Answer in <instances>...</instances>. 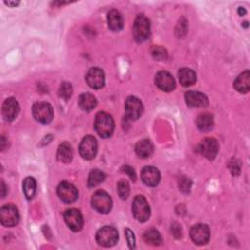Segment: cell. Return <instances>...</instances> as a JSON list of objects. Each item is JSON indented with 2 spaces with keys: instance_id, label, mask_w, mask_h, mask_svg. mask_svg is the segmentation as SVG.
<instances>
[{
  "instance_id": "52a82bcc",
  "label": "cell",
  "mask_w": 250,
  "mask_h": 250,
  "mask_svg": "<svg viewBox=\"0 0 250 250\" xmlns=\"http://www.w3.org/2000/svg\"><path fill=\"white\" fill-rule=\"evenodd\" d=\"M20 214L16 206L7 204L0 209V221L5 227H14L19 223Z\"/></svg>"
},
{
  "instance_id": "d4e9b609",
  "label": "cell",
  "mask_w": 250,
  "mask_h": 250,
  "mask_svg": "<svg viewBox=\"0 0 250 250\" xmlns=\"http://www.w3.org/2000/svg\"><path fill=\"white\" fill-rule=\"evenodd\" d=\"M196 124H197V127L199 128L200 131L207 132L213 128L214 120H213V117L211 114L201 113L196 119Z\"/></svg>"
},
{
  "instance_id": "e0dca14e",
  "label": "cell",
  "mask_w": 250,
  "mask_h": 250,
  "mask_svg": "<svg viewBox=\"0 0 250 250\" xmlns=\"http://www.w3.org/2000/svg\"><path fill=\"white\" fill-rule=\"evenodd\" d=\"M186 103L192 107H205L208 105L207 97L200 92L189 91L185 95Z\"/></svg>"
},
{
  "instance_id": "4fadbf2b",
  "label": "cell",
  "mask_w": 250,
  "mask_h": 250,
  "mask_svg": "<svg viewBox=\"0 0 250 250\" xmlns=\"http://www.w3.org/2000/svg\"><path fill=\"white\" fill-rule=\"evenodd\" d=\"M200 154L207 160H214L219 152L218 142L214 138H205L198 148Z\"/></svg>"
},
{
  "instance_id": "8fae6325",
  "label": "cell",
  "mask_w": 250,
  "mask_h": 250,
  "mask_svg": "<svg viewBox=\"0 0 250 250\" xmlns=\"http://www.w3.org/2000/svg\"><path fill=\"white\" fill-rule=\"evenodd\" d=\"M191 238L197 245L206 244L210 237L209 228L205 224H197L195 225L191 229Z\"/></svg>"
},
{
  "instance_id": "4316f807",
  "label": "cell",
  "mask_w": 250,
  "mask_h": 250,
  "mask_svg": "<svg viewBox=\"0 0 250 250\" xmlns=\"http://www.w3.org/2000/svg\"><path fill=\"white\" fill-rule=\"evenodd\" d=\"M23 190L25 193V196L28 199L34 198L36 192V181L33 177H28L24 181L23 184Z\"/></svg>"
},
{
  "instance_id": "ba28073f",
  "label": "cell",
  "mask_w": 250,
  "mask_h": 250,
  "mask_svg": "<svg viewBox=\"0 0 250 250\" xmlns=\"http://www.w3.org/2000/svg\"><path fill=\"white\" fill-rule=\"evenodd\" d=\"M98 152V143L93 136H86L82 139L79 146L80 156L84 160H93Z\"/></svg>"
},
{
  "instance_id": "1f68e13d",
  "label": "cell",
  "mask_w": 250,
  "mask_h": 250,
  "mask_svg": "<svg viewBox=\"0 0 250 250\" xmlns=\"http://www.w3.org/2000/svg\"><path fill=\"white\" fill-rule=\"evenodd\" d=\"M125 235H126L129 247L131 249L135 248V236H134L133 232L131 230H129V229H126V230H125Z\"/></svg>"
},
{
  "instance_id": "44dd1931",
  "label": "cell",
  "mask_w": 250,
  "mask_h": 250,
  "mask_svg": "<svg viewBox=\"0 0 250 250\" xmlns=\"http://www.w3.org/2000/svg\"><path fill=\"white\" fill-rule=\"evenodd\" d=\"M234 88L242 94H245L250 89V73L248 71H245L237 76L233 83Z\"/></svg>"
},
{
  "instance_id": "6da1fadb",
  "label": "cell",
  "mask_w": 250,
  "mask_h": 250,
  "mask_svg": "<svg viewBox=\"0 0 250 250\" xmlns=\"http://www.w3.org/2000/svg\"><path fill=\"white\" fill-rule=\"evenodd\" d=\"M95 130L102 138H108L114 130V121L107 112H99L95 118Z\"/></svg>"
},
{
  "instance_id": "7c38bea8",
  "label": "cell",
  "mask_w": 250,
  "mask_h": 250,
  "mask_svg": "<svg viewBox=\"0 0 250 250\" xmlns=\"http://www.w3.org/2000/svg\"><path fill=\"white\" fill-rule=\"evenodd\" d=\"M68 227L73 232H79L83 227V217L79 210L71 208L68 209L64 214Z\"/></svg>"
},
{
  "instance_id": "484cf974",
  "label": "cell",
  "mask_w": 250,
  "mask_h": 250,
  "mask_svg": "<svg viewBox=\"0 0 250 250\" xmlns=\"http://www.w3.org/2000/svg\"><path fill=\"white\" fill-rule=\"evenodd\" d=\"M144 239L148 244L155 245V246L161 245L162 242L161 235L159 232V231H157L156 229H150L146 231L144 233Z\"/></svg>"
},
{
  "instance_id": "d6986e66",
  "label": "cell",
  "mask_w": 250,
  "mask_h": 250,
  "mask_svg": "<svg viewBox=\"0 0 250 250\" xmlns=\"http://www.w3.org/2000/svg\"><path fill=\"white\" fill-rule=\"evenodd\" d=\"M178 77H179L180 83L184 87L192 86L196 81V72L193 70L188 69V68L181 69L179 71V72H178Z\"/></svg>"
},
{
  "instance_id": "836d02e7",
  "label": "cell",
  "mask_w": 250,
  "mask_h": 250,
  "mask_svg": "<svg viewBox=\"0 0 250 250\" xmlns=\"http://www.w3.org/2000/svg\"><path fill=\"white\" fill-rule=\"evenodd\" d=\"M5 4L6 5H8V6H11V7H14V6H17V5H19L20 4V2H12V1H5Z\"/></svg>"
},
{
  "instance_id": "d590c367",
  "label": "cell",
  "mask_w": 250,
  "mask_h": 250,
  "mask_svg": "<svg viewBox=\"0 0 250 250\" xmlns=\"http://www.w3.org/2000/svg\"><path fill=\"white\" fill-rule=\"evenodd\" d=\"M238 13H239V15H244V14L246 13V11H245L243 8L240 7V8L238 9Z\"/></svg>"
},
{
  "instance_id": "9a60e30c",
  "label": "cell",
  "mask_w": 250,
  "mask_h": 250,
  "mask_svg": "<svg viewBox=\"0 0 250 250\" xmlns=\"http://www.w3.org/2000/svg\"><path fill=\"white\" fill-rule=\"evenodd\" d=\"M156 84L161 90L165 91V92H170V91L174 90L175 86H176L173 76L165 71H160L156 75Z\"/></svg>"
},
{
  "instance_id": "f1b7e54d",
  "label": "cell",
  "mask_w": 250,
  "mask_h": 250,
  "mask_svg": "<svg viewBox=\"0 0 250 250\" xmlns=\"http://www.w3.org/2000/svg\"><path fill=\"white\" fill-rule=\"evenodd\" d=\"M117 193H118L120 198L126 199L129 196V194H130L129 184L125 180L119 181L118 184H117Z\"/></svg>"
},
{
  "instance_id": "8992f818",
  "label": "cell",
  "mask_w": 250,
  "mask_h": 250,
  "mask_svg": "<svg viewBox=\"0 0 250 250\" xmlns=\"http://www.w3.org/2000/svg\"><path fill=\"white\" fill-rule=\"evenodd\" d=\"M97 242L104 247L113 246L118 240V232L113 227L106 226L100 229L96 234Z\"/></svg>"
},
{
  "instance_id": "30bf717a",
  "label": "cell",
  "mask_w": 250,
  "mask_h": 250,
  "mask_svg": "<svg viewBox=\"0 0 250 250\" xmlns=\"http://www.w3.org/2000/svg\"><path fill=\"white\" fill-rule=\"evenodd\" d=\"M58 196L65 203H72L78 197L77 189L69 182H62L58 186Z\"/></svg>"
},
{
  "instance_id": "4dcf8cb0",
  "label": "cell",
  "mask_w": 250,
  "mask_h": 250,
  "mask_svg": "<svg viewBox=\"0 0 250 250\" xmlns=\"http://www.w3.org/2000/svg\"><path fill=\"white\" fill-rule=\"evenodd\" d=\"M59 94L62 98L68 100L71 97L72 95V86L71 83L69 82H64L62 83L61 87H60V90H59Z\"/></svg>"
},
{
  "instance_id": "2e32d148",
  "label": "cell",
  "mask_w": 250,
  "mask_h": 250,
  "mask_svg": "<svg viewBox=\"0 0 250 250\" xmlns=\"http://www.w3.org/2000/svg\"><path fill=\"white\" fill-rule=\"evenodd\" d=\"M20 111V106L16 99L8 98L2 105V114L6 121L14 120Z\"/></svg>"
},
{
  "instance_id": "9c48e42d",
  "label": "cell",
  "mask_w": 250,
  "mask_h": 250,
  "mask_svg": "<svg viewBox=\"0 0 250 250\" xmlns=\"http://www.w3.org/2000/svg\"><path fill=\"white\" fill-rule=\"evenodd\" d=\"M143 104L136 97H129L125 101V114L131 120L138 119L143 113Z\"/></svg>"
},
{
  "instance_id": "d6a6232c",
  "label": "cell",
  "mask_w": 250,
  "mask_h": 250,
  "mask_svg": "<svg viewBox=\"0 0 250 250\" xmlns=\"http://www.w3.org/2000/svg\"><path fill=\"white\" fill-rule=\"evenodd\" d=\"M121 170H122L124 173L128 174L129 177H130L133 181L136 180V174H135V171H134V169H133L132 167H130V166H128V165H125V166H123V167L121 168Z\"/></svg>"
},
{
  "instance_id": "5bb4252c",
  "label": "cell",
  "mask_w": 250,
  "mask_h": 250,
  "mask_svg": "<svg viewBox=\"0 0 250 250\" xmlns=\"http://www.w3.org/2000/svg\"><path fill=\"white\" fill-rule=\"evenodd\" d=\"M87 84L93 89H100L105 85V74L101 69L92 68L85 76Z\"/></svg>"
},
{
  "instance_id": "5b68a950",
  "label": "cell",
  "mask_w": 250,
  "mask_h": 250,
  "mask_svg": "<svg viewBox=\"0 0 250 250\" xmlns=\"http://www.w3.org/2000/svg\"><path fill=\"white\" fill-rule=\"evenodd\" d=\"M92 206L96 211L102 214H107L110 211L112 200L105 191H97L92 196Z\"/></svg>"
},
{
  "instance_id": "ac0fdd59",
  "label": "cell",
  "mask_w": 250,
  "mask_h": 250,
  "mask_svg": "<svg viewBox=\"0 0 250 250\" xmlns=\"http://www.w3.org/2000/svg\"><path fill=\"white\" fill-rule=\"evenodd\" d=\"M141 178L146 185L150 187H155L161 181V173L156 167L147 166L143 168L141 172Z\"/></svg>"
},
{
  "instance_id": "7402d4cb",
  "label": "cell",
  "mask_w": 250,
  "mask_h": 250,
  "mask_svg": "<svg viewBox=\"0 0 250 250\" xmlns=\"http://www.w3.org/2000/svg\"><path fill=\"white\" fill-rule=\"evenodd\" d=\"M73 158V151L71 146V144L65 142L59 146L58 153H57V159L59 161L63 163H69L72 161Z\"/></svg>"
},
{
  "instance_id": "cb8c5ba5",
  "label": "cell",
  "mask_w": 250,
  "mask_h": 250,
  "mask_svg": "<svg viewBox=\"0 0 250 250\" xmlns=\"http://www.w3.org/2000/svg\"><path fill=\"white\" fill-rule=\"evenodd\" d=\"M97 104V99L90 93H83L78 99L79 107L85 111H91L96 107Z\"/></svg>"
},
{
  "instance_id": "83f0119b",
  "label": "cell",
  "mask_w": 250,
  "mask_h": 250,
  "mask_svg": "<svg viewBox=\"0 0 250 250\" xmlns=\"http://www.w3.org/2000/svg\"><path fill=\"white\" fill-rule=\"evenodd\" d=\"M105 178H106V175L102 170H99V169L92 170L91 173L89 174L88 186L90 188H94L99 184H101L105 180Z\"/></svg>"
},
{
  "instance_id": "f546056e",
  "label": "cell",
  "mask_w": 250,
  "mask_h": 250,
  "mask_svg": "<svg viewBox=\"0 0 250 250\" xmlns=\"http://www.w3.org/2000/svg\"><path fill=\"white\" fill-rule=\"evenodd\" d=\"M152 55L156 60L159 61H165L167 59L166 50L161 46H154L152 49Z\"/></svg>"
},
{
  "instance_id": "e575fe53",
  "label": "cell",
  "mask_w": 250,
  "mask_h": 250,
  "mask_svg": "<svg viewBox=\"0 0 250 250\" xmlns=\"http://www.w3.org/2000/svg\"><path fill=\"white\" fill-rule=\"evenodd\" d=\"M1 186H2V197H4L5 196V184H4V182H1Z\"/></svg>"
},
{
  "instance_id": "277c9868",
  "label": "cell",
  "mask_w": 250,
  "mask_h": 250,
  "mask_svg": "<svg viewBox=\"0 0 250 250\" xmlns=\"http://www.w3.org/2000/svg\"><path fill=\"white\" fill-rule=\"evenodd\" d=\"M33 114L38 122L47 124L52 121L54 111L50 104L46 102H37L33 107Z\"/></svg>"
},
{
  "instance_id": "7a4b0ae2",
  "label": "cell",
  "mask_w": 250,
  "mask_h": 250,
  "mask_svg": "<svg viewBox=\"0 0 250 250\" xmlns=\"http://www.w3.org/2000/svg\"><path fill=\"white\" fill-rule=\"evenodd\" d=\"M151 33V24L149 19L141 14L135 19L133 26V36L138 42H143L148 39Z\"/></svg>"
},
{
  "instance_id": "3957f363",
  "label": "cell",
  "mask_w": 250,
  "mask_h": 250,
  "mask_svg": "<svg viewBox=\"0 0 250 250\" xmlns=\"http://www.w3.org/2000/svg\"><path fill=\"white\" fill-rule=\"evenodd\" d=\"M132 211L135 219L139 222H146L151 216V208L143 196H137L132 204Z\"/></svg>"
},
{
  "instance_id": "603a6c76",
  "label": "cell",
  "mask_w": 250,
  "mask_h": 250,
  "mask_svg": "<svg viewBox=\"0 0 250 250\" xmlns=\"http://www.w3.org/2000/svg\"><path fill=\"white\" fill-rule=\"evenodd\" d=\"M135 152L137 156L142 159L150 158L154 153V145L150 140H142L137 143L135 147Z\"/></svg>"
},
{
  "instance_id": "ffe728a7",
  "label": "cell",
  "mask_w": 250,
  "mask_h": 250,
  "mask_svg": "<svg viewBox=\"0 0 250 250\" xmlns=\"http://www.w3.org/2000/svg\"><path fill=\"white\" fill-rule=\"evenodd\" d=\"M107 25L113 32H118L123 28V18L117 10H110L107 13Z\"/></svg>"
}]
</instances>
